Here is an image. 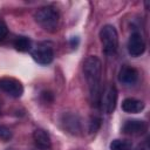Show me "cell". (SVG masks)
<instances>
[{
  "label": "cell",
  "instance_id": "obj_1",
  "mask_svg": "<svg viewBox=\"0 0 150 150\" xmlns=\"http://www.w3.org/2000/svg\"><path fill=\"white\" fill-rule=\"evenodd\" d=\"M83 75L88 84L90 98L95 104H97L100 102V88L102 77V63L97 56L90 55L84 60Z\"/></svg>",
  "mask_w": 150,
  "mask_h": 150
},
{
  "label": "cell",
  "instance_id": "obj_2",
  "mask_svg": "<svg viewBox=\"0 0 150 150\" xmlns=\"http://www.w3.org/2000/svg\"><path fill=\"white\" fill-rule=\"evenodd\" d=\"M59 12L53 6H43L35 11L34 20L40 25L45 30L55 32L59 26Z\"/></svg>",
  "mask_w": 150,
  "mask_h": 150
},
{
  "label": "cell",
  "instance_id": "obj_3",
  "mask_svg": "<svg viewBox=\"0 0 150 150\" xmlns=\"http://www.w3.org/2000/svg\"><path fill=\"white\" fill-rule=\"evenodd\" d=\"M100 40L105 55H112L118 48V33L112 25H104L100 30Z\"/></svg>",
  "mask_w": 150,
  "mask_h": 150
},
{
  "label": "cell",
  "instance_id": "obj_4",
  "mask_svg": "<svg viewBox=\"0 0 150 150\" xmlns=\"http://www.w3.org/2000/svg\"><path fill=\"white\" fill-rule=\"evenodd\" d=\"M117 98H118V91L114 84H110L109 87H107L102 96H100L101 109L105 114H112L117 104Z\"/></svg>",
  "mask_w": 150,
  "mask_h": 150
},
{
  "label": "cell",
  "instance_id": "obj_5",
  "mask_svg": "<svg viewBox=\"0 0 150 150\" xmlns=\"http://www.w3.org/2000/svg\"><path fill=\"white\" fill-rule=\"evenodd\" d=\"M30 54H32L33 60L42 66H47V64L52 63L54 60V50H53L52 46H49L47 43L38 45L34 49H32Z\"/></svg>",
  "mask_w": 150,
  "mask_h": 150
},
{
  "label": "cell",
  "instance_id": "obj_6",
  "mask_svg": "<svg viewBox=\"0 0 150 150\" xmlns=\"http://www.w3.org/2000/svg\"><path fill=\"white\" fill-rule=\"evenodd\" d=\"M0 90L14 98H19L23 94V86L14 77H2L0 79Z\"/></svg>",
  "mask_w": 150,
  "mask_h": 150
},
{
  "label": "cell",
  "instance_id": "obj_7",
  "mask_svg": "<svg viewBox=\"0 0 150 150\" xmlns=\"http://www.w3.org/2000/svg\"><path fill=\"white\" fill-rule=\"evenodd\" d=\"M145 41L144 38L142 36V34L139 32H134L130 34L129 40H128V53L134 56V57H138L141 56L144 52H145Z\"/></svg>",
  "mask_w": 150,
  "mask_h": 150
},
{
  "label": "cell",
  "instance_id": "obj_8",
  "mask_svg": "<svg viewBox=\"0 0 150 150\" xmlns=\"http://www.w3.org/2000/svg\"><path fill=\"white\" fill-rule=\"evenodd\" d=\"M61 123L64 130H67L71 135H79L81 132V121L76 114L64 112L61 117Z\"/></svg>",
  "mask_w": 150,
  "mask_h": 150
},
{
  "label": "cell",
  "instance_id": "obj_9",
  "mask_svg": "<svg viewBox=\"0 0 150 150\" xmlns=\"http://www.w3.org/2000/svg\"><path fill=\"white\" fill-rule=\"evenodd\" d=\"M146 130H148V124L142 120H129L122 127V131L131 136L144 135Z\"/></svg>",
  "mask_w": 150,
  "mask_h": 150
},
{
  "label": "cell",
  "instance_id": "obj_10",
  "mask_svg": "<svg viewBox=\"0 0 150 150\" xmlns=\"http://www.w3.org/2000/svg\"><path fill=\"white\" fill-rule=\"evenodd\" d=\"M118 81L124 86H134L138 81V71L131 66H122L118 71Z\"/></svg>",
  "mask_w": 150,
  "mask_h": 150
},
{
  "label": "cell",
  "instance_id": "obj_11",
  "mask_svg": "<svg viewBox=\"0 0 150 150\" xmlns=\"http://www.w3.org/2000/svg\"><path fill=\"white\" fill-rule=\"evenodd\" d=\"M33 141L39 150H49L52 146L50 136L43 129H36L33 132Z\"/></svg>",
  "mask_w": 150,
  "mask_h": 150
},
{
  "label": "cell",
  "instance_id": "obj_12",
  "mask_svg": "<svg viewBox=\"0 0 150 150\" xmlns=\"http://www.w3.org/2000/svg\"><path fill=\"white\" fill-rule=\"evenodd\" d=\"M144 108H145L144 102L134 97H127L122 102V110L127 114H137L141 112Z\"/></svg>",
  "mask_w": 150,
  "mask_h": 150
},
{
  "label": "cell",
  "instance_id": "obj_13",
  "mask_svg": "<svg viewBox=\"0 0 150 150\" xmlns=\"http://www.w3.org/2000/svg\"><path fill=\"white\" fill-rule=\"evenodd\" d=\"M14 48L19 52H29L32 49V41L27 36H18L14 40Z\"/></svg>",
  "mask_w": 150,
  "mask_h": 150
},
{
  "label": "cell",
  "instance_id": "obj_14",
  "mask_svg": "<svg viewBox=\"0 0 150 150\" xmlns=\"http://www.w3.org/2000/svg\"><path fill=\"white\" fill-rule=\"evenodd\" d=\"M110 150H132V144L128 139H114L110 143Z\"/></svg>",
  "mask_w": 150,
  "mask_h": 150
},
{
  "label": "cell",
  "instance_id": "obj_15",
  "mask_svg": "<svg viewBox=\"0 0 150 150\" xmlns=\"http://www.w3.org/2000/svg\"><path fill=\"white\" fill-rule=\"evenodd\" d=\"M13 134L12 130L9 128H7L6 125H0V139L4 142H8L12 138Z\"/></svg>",
  "mask_w": 150,
  "mask_h": 150
},
{
  "label": "cell",
  "instance_id": "obj_16",
  "mask_svg": "<svg viewBox=\"0 0 150 150\" xmlns=\"http://www.w3.org/2000/svg\"><path fill=\"white\" fill-rule=\"evenodd\" d=\"M100 125H101V120L98 118V117H91L90 118V122H89V129H90V131L91 132H95L98 128H100Z\"/></svg>",
  "mask_w": 150,
  "mask_h": 150
},
{
  "label": "cell",
  "instance_id": "obj_17",
  "mask_svg": "<svg viewBox=\"0 0 150 150\" xmlns=\"http://www.w3.org/2000/svg\"><path fill=\"white\" fill-rule=\"evenodd\" d=\"M8 34V27L4 20H0V41H2Z\"/></svg>",
  "mask_w": 150,
  "mask_h": 150
},
{
  "label": "cell",
  "instance_id": "obj_18",
  "mask_svg": "<svg viewBox=\"0 0 150 150\" xmlns=\"http://www.w3.org/2000/svg\"><path fill=\"white\" fill-rule=\"evenodd\" d=\"M41 98H42V101L43 102H52L53 101V98H54V96H53V94L50 93V91H42L41 93Z\"/></svg>",
  "mask_w": 150,
  "mask_h": 150
}]
</instances>
